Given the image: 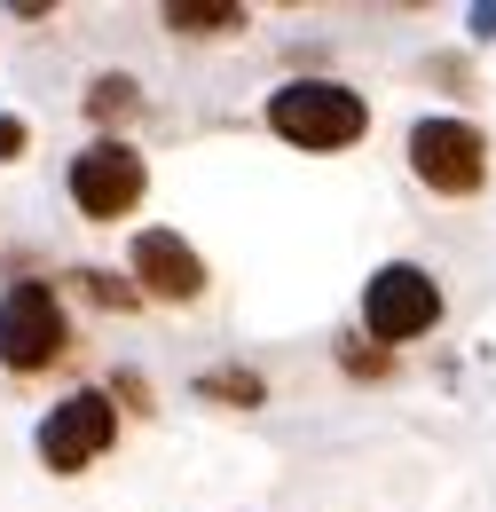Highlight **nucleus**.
<instances>
[{
	"label": "nucleus",
	"mask_w": 496,
	"mask_h": 512,
	"mask_svg": "<svg viewBox=\"0 0 496 512\" xmlns=\"http://www.w3.org/2000/svg\"><path fill=\"white\" fill-rule=\"evenodd\" d=\"M197 394H205V402H237V410H252V402H260V379H252V371H205Z\"/></svg>",
	"instance_id": "9d476101"
},
{
	"label": "nucleus",
	"mask_w": 496,
	"mask_h": 512,
	"mask_svg": "<svg viewBox=\"0 0 496 512\" xmlns=\"http://www.w3.org/2000/svg\"><path fill=\"white\" fill-rule=\"evenodd\" d=\"M79 292H87V300H103V308H142V292L119 284L111 268H79Z\"/></svg>",
	"instance_id": "9b49d317"
},
{
	"label": "nucleus",
	"mask_w": 496,
	"mask_h": 512,
	"mask_svg": "<svg viewBox=\"0 0 496 512\" xmlns=\"http://www.w3.org/2000/svg\"><path fill=\"white\" fill-rule=\"evenodd\" d=\"M111 402H119V418H126V410H150L158 394H150V379H142V371H119V379H111Z\"/></svg>",
	"instance_id": "f8f14e48"
},
{
	"label": "nucleus",
	"mask_w": 496,
	"mask_h": 512,
	"mask_svg": "<svg viewBox=\"0 0 496 512\" xmlns=\"http://www.w3.org/2000/svg\"><path fill=\"white\" fill-rule=\"evenodd\" d=\"M111 442H119V402H111V386L63 394L56 410L40 418V434H32V449H40L48 473H87L95 457H111Z\"/></svg>",
	"instance_id": "39448f33"
},
{
	"label": "nucleus",
	"mask_w": 496,
	"mask_h": 512,
	"mask_svg": "<svg viewBox=\"0 0 496 512\" xmlns=\"http://www.w3.org/2000/svg\"><path fill=\"white\" fill-rule=\"evenodd\" d=\"M441 323V284L418 268V260H386L371 268V284H363V339L371 347H410V339H426Z\"/></svg>",
	"instance_id": "20e7f679"
},
{
	"label": "nucleus",
	"mask_w": 496,
	"mask_h": 512,
	"mask_svg": "<svg viewBox=\"0 0 496 512\" xmlns=\"http://www.w3.org/2000/svg\"><path fill=\"white\" fill-rule=\"evenodd\" d=\"M32 150V119H16V111H0V166H16Z\"/></svg>",
	"instance_id": "ddd939ff"
},
{
	"label": "nucleus",
	"mask_w": 496,
	"mask_h": 512,
	"mask_svg": "<svg viewBox=\"0 0 496 512\" xmlns=\"http://www.w3.org/2000/svg\"><path fill=\"white\" fill-rule=\"evenodd\" d=\"M260 111H268V134L292 150H355L371 134V103L347 79H284Z\"/></svg>",
	"instance_id": "f257e3e1"
},
{
	"label": "nucleus",
	"mask_w": 496,
	"mask_h": 512,
	"mask_svg": "<svg viewBox=\"0 0 496 512\" xmlns=\"http://www.w3.org/2000/svg\"><path fill=\"white\" fill-rule=\"evenodd\" d=\"M386 363H394L386 347H371V339H347V371H355V379H378Z\"/></svg>",
	"instance_id": "4468645a"
},
{
	"label": "nucleus",
	"mask_w": 496,
	"mask_h": 512,
	"mask_svg": "<svg viewBox=\"0 0 496 512\" xmlns=\"http://www.w3.org/2000/svg\"><path fill=\"white\" fill-rule=\"evenodd\" d=\"M126 276H134V292L142 300H166V308H189V300H205V253L189 245L182 229H142L134 237V253H126Z\"/></svg>",
	"instance_id": "0eeeda50"
},
{
	"label": "nucleus",
	"mask_w": 496,
	"mask_h": 512,
	"mask_svg": "<svg viewBox=\"0 0 496 512\" xmlns=\"http://www.w3.org/2000/svg\"><path fill=\"white\" fill-rule=\"evenodd\" d=\"M63 190H71V205H79L87 221H126V213L142 205V190H150V166H142L134 142L103 134V142H87V150L63 166Z\"/></svg>",
	"instance_id": "423d86ee"
},
{
	"label": "nucleus",
	"mask_w": 496,
	"mask_h": 512,
	"mask_svg": "<svg viewBox=\"0 0 496 512\" xmlns=\"http://www.w3.org/2000/svg\"><path fill=\"white\" fill-rule=\"evenodd\" d=\"M63 347H71V308H63V292L40 284V276H16V284L0 292V371L40 379V371L63 363Z\"/></svg>",
	"instance_id": "f03ea898"
},
{
	"label": "nucleus",
	"mask_w": 496,
	"mask_h": 512,
	"mask_svg": "<svg viewBox=\"0 0 496 512\" xmlns=\"http://www.w3.org/2000/svg\"><path fill=\"white\" fill-rule=\"evenodd\" d=\"M402 150H410V174L434 197H481V182H489V134L457 111H426L402 134Z\"/></svg>",
	"instance_id": "7ed1b4c3"
},
{
	"label": "nucleus",
	"mask_w": 496,
	"mask_h": 512,
	"mask_svg": "<svg viewBox=\"0 0 496 512\" xmlns=\"http://www.w3.org/2000/svg\"><path fill=\"white\" fill-rule=\"evenodd\" d=\"M142 111V79H126V71H103L95 87H87V119H103V127H119Z\"/></svg>",
	"instance_id": "1a4fd4ad"
},
{
	"label": "nucleus",
	"mask_w": 496,
	"mask_h": 512,
	"mask_svg": "<svg viewBox=\"0 0 496 512\" xmlns=\"http://www.w3.org/2000/svg\"><path fill=\"white\" fill-rule=\"evenodd\" d=\"M166 24H174L182 40H229V32L252 24V8L245 0H166Z\"/></svg>",
	"instance_id": "6e6552de"
},
{
	"label": "nucleus",
	"mask_w": 496,
	"mask_h": 512,
	"mask_svg": "<svg viewBox=\"0 0 496 512\" xmlns=\"http://www.w3.org/2000/svg\"><path fill=\"white\" fill-rule=\"evenodd\" d=\"M465 32H473V40H496V0H481V8H465Z\"/></svg>",
	"instance_id": "2eb2a0df"
}]
</instances>
